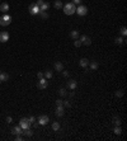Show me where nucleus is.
I'll use <instances>...</instances> for the list:
<instances>
[{
  "label": "nucleus",
  "mask_w": 127,
  "mask_h": 141,
  "mask_svg": "<svg viewBox=\"0 0 127 141\" xmlns=\"http://www.w3.org/2000/svg\"><path fill=\"white\" fill-rule=\"evenodd\" d=\"M12 132L14 133V135H22V132H23V131H22L20 126H15V127L12 128Z\"/></svg>",
  "instance_id": "obj_12"
},
{
  "label": "nucleus",
  "mask_w": 127,
  "mask_h": 141,
  "mask_svg": "<svg viewBox=\"0 0 127 141\" xmlns=\"http://www.w3.org/2000/svg\"><path fill=\"white\" fill-rule=\"evenodd\" d=\"M0 72H1V71H0Z\"/></svg>",
  "instance_id": "obj_42"
},
{
  "label": "nucleus",
  "mask_w": 127,
  "mask_h": 141,
  "mask_svg": "<svg viewBox=\"0 0 127 141\" xmlns=\"http://www.w3.org/2000/svg\"><path fill=\"white\" fill-rule=\"evenodd\" d=\"M79 64H80V66H81V68H88V66H89V60H88V58H81V60L79 61Z\"/></svg>",
  "instance_id": "obj_13"
},
{
  "label": "nucleus",
  "mask_w": 127,
  "mask_h": 141,
  "mask_svg": "<svg viewBox=\"0 0 127 141\" xmlns=\"http://www.w3.org/2000/svg\"><path fill=\"white\" fill-rule=\"evenodd\" d=\"M62 106H65V107H70L71 104H70V102H69V100H62Z\"/></svg>",
  "instance_id": "obj_31"
},
{
  "label": "nucleus",
  "mask_w": 127,
  "mask_h": 141,
  "mask_svg": "<svg viewBox=\"0 0 127 141\" xmlns=\"http://www.w3.org/2000/svg\"><path fill=\"white\" fill-rule=\"evenodd\" d=\"M48 8H50V4H47V3H42V4L40 5V9H41V12H46Z\"/></svg>",
  "instance_id": "obj_15"
},
{
  "label": "nucleus",
  "mask_w": 127,
  "mask_h": 141,
  "mask_svg": "<svg viewBox=\"0 0 127 141\" xmlns=\"http://www.w3.org/2000/svg\"><path fill=\"white\" fill-rule=\"evenodd\" d=\"M52 130H54V131H58L60 130V123L58 122H54V123H52Z\"/></svg>",
  "instance_id": "obj_23"
},
{
  "label": "nucleus",
  "mask_w": 127,
  "mask_h": 141,
  "mask_svg": "<svg viewBox=\"0 0 127 141\" xmlns=\"http://www.w3.org/2000/svg\"><path fill=\"white\" fill-rule=\"evenodd\" d=\"M15 140L17 141H22V140H23V137H22L20 135H15Z\"/></svg>",
  "instance_id": "obj_36"
},
{
  "label": "nucleus",
  "mask_w": 127,
  "mask_h": 141,
  "mask_svg": "<svg viewBox=\"0 0 127 141\" xmlns=\"http://www.w3.org/2000/svg\"><path fill=\"white\" fill-rule=\"evenodd\" d=\"M64 107L62 106H57V108H56V116L57 117H62L64 116Z\"/></svg>",
  "instance_id": "obj_11"
},
{
  "label": "nucleus",
  "mask_w": 127,
  "mask_h": 141,
  "mask_svg": "<svg viewBox=\"0 0 127 141\" xmlns=\"http://www.w3.org/2000/svg\"><path fill=\"white\" fill-rule=\"evenodd\" d=\"M98 66L99 65H98V62H97V61H92L90 62V69L92 70H97V69H98Z\"/></svg>",
  "instance_id": "obj_22"
},
{
  "label": "nucleus",
  "mask_w": 127,
  "mask_h": 141,
  "mask_svg": "<svg viewBox=\"0 0 127 141\" xmlns=\"http://www.w3.org/2000/svg\"><path fill=\"white\" fill-rule=\"evenodd\" d=\"M68 86H69V89H71V90H74V89L76 88V80H74V79H70V80L68 81Z\"/></svg>",
  "instance_id": "obj_10"
},
{
  "label": "nucleus",
  "mask_w": 127,
  "mask_h": 141,
  "mask_svg": "<svg viewBox=\"0 0 127 141\" xmlns=\"http://www.w3.org/2000/svg\"><path fill=\"white\" fill-rule=\"evenodd\" d=\"M0 84H1V80H0Z\"/></svg>",
  "instance_id": "obj_41"
},
{
  "label": "nucleus",
  "mask_w": 127,
  "mask_h": 141,
  "mask_svg": "<svg viewBox=\"0 0 127 141\" xmlns=\"http://www.w3.org/2000/svg\"><path fill=\"white\" fill-rule=\"evenodd\" d=\"M56 106H62V100L61 99H57L56 100Z\"/></svg>",
  "instance_id": "obj_37"
},
{
  "label": "nucleus",
  "mask_w": 127,
  "mask_h": 141,
  "mask_svg": "<svg viewBox=\"0 0 127 141\" xmlns=\"http://www.w3.org/2000/svg\"><path fill=\"white\" fill-rule=\"evenodd\" d=\"M19 126L22 127V130H26V128L31 127V122L28 121V118H22V120L19 121Z\"/></svg>",
  "instance_id": "obj_3"
},
{
  "label": "nucleus",
  "mask_w": 127,
  "mask_h": 141,
  "mask_svg": "<svg viewBox=\"0 0 127 141\" xmlns=\"http://www.w3.org/2000/svg\"><path fill=\"white\" fill-rule=\"evenodd\" d=\"M75 10H76V6L72 3H68V4L64 5V13L66 15H72V14L75 13Z\"/></svg>",
  "instance_id": "obj_1"
},
{
  "label": "nucleus",
  "mask_w": 127,
  "mask_h": 141,
  "mask_svg": "<svg viewBox=\"0 0 127 141\" xmlns=\"http://www.w3.org/2000/svg\"><path fill=\"white\" fill-rule=\"evenodd\" d=\"M62 74H64V76H65V78H69V75H70L69 71H65V70H62Z\"/></svg>",
  "instance_id": "obj_34"
},
{
  "label": "nucleus",
  "mask_w": 127,
  "mask_h": 141,
  "mask_svg": "<svg viewBox=\"0 0 127 141\" xmlns=\"http://www.w3.org/2000/svg\"><path fill=\"white\" fill-rule=\"evenodd\" d=\"M123 94H125L123 90H117V92H116V97H117V98H121V97H123Z\"/></svg>",
  "instance_id": "obj_28"
},
{
  "label": "nucleus",
  "mask_w": 127,
  "mask_h": 141,
  "mask_svg": "<svg viewBox=\"0 0 127 141\" xmlns=\"http://www.w3.org/2000/svg\"><path fill=\"white\" fill-rule=\"evenodd\" d=\"M80 42H81V44H86V46H89V44L92 43V40L89 38L88 36H81L80 37Z\"/></svg>",
  "instance_id": "obj_9"
},
{
  "label": "nucleus",
  "mask_w": 127,
  "mask_h": 141,
  "mask_svg": "<svg viewBox=\"0 0 127 141\" xmlns=\"http://www.w3.org/2000/svg\"><path fill=\"white\" fill-rule=\"evenodd\" d=\"M29 13H31V14H33V15H34V14H40V12H41V9H40V6L38 5H37V4H33V5H31V6H29Z\"/></svg>",
  "instance_id": "obj_5"
},
{
  "label": "nucleus",
  "mask_w": 127,
  "mask_h": 141,
  "mask_svg": "<svg viewBox=\"0 0 127 141\" xmlns=\"http://www.w3.org/2000/svg\"><path fill=\"white\" fill-rule=\"evenodd\" d=\"M55 69H56L57 71H62V70H64V65L60 62V61H57V62L55 64Z\"/></svg>",
  "instance_id": "obj_16"
},
{
  "label": "nucleus",
  "mask_w": 127,
  "mask_h": 141,
  "mask_svg": "<svg viewBox=\"0 0 127 141\" xmlns=\"http://www.w3.org/2000/svg\"><path fill=\"white\" fill-rule=\"evenodd\" d=\"M9 79V75L8 74H5V72H0V80L1 81H6Z\"/></svg>",
  "instance_id": "obj_19"
},
{
  "label": "nucleus",
  "mask_w": 127,
  "mask_h": 141,
  "mask_svg": "<svg viewBox=\"0 0 127 141\" xmlns=\"http://www.w3.org/2000/svg\"><path fill=\"white\" fill-rule=\"evenodd\" d=\"M74 44H75V47H80V46H81L80 40H79V38H78V40H75V43H74Z\"/></svg>",
  "instance_id": "obj_32"
},
{
  "label": "nucleus",
  "mask_w": 127,
  "mask_h": 141,
  "mask_svg": "<svg viewBox=\"0 0 127 141\" xmlns=\"http://www.w3.org/2000/svg\"><path fill=\"white\" fill-rule=\"evenodd\" d=\"M114 43L116 44H123L125 43V38H122V37H117V38L114 40Z\"/></svg>",
  "instance_id": "obj_20"
},
{
  "label": "nucleus",
  "mask_w": 127,
  "mask_h": 141,
  "mask_svg": "<svg viewBox=\"0 0 127 141\" xmlns=\"http://www.w3.org/2000/svg\"><path fill=\"white\" fill-rule=\"evenodd\" d=\"M22 133H24V135L27 136V137H31L32 135H33V131L31 130V128H26L23 132H22Z\"/></svg>",
  "instance_id": "obj_17"
},
{
  "label": "nucleus",
  "mask_w": 127,
  "mask_h": 141,
  "mask_svg": "<svg viewBox=\"0 0 127 141\" xmlns=\"http://www.w3.org/2000/svg\"><path fill=\"white\" fill-rule=\"evenodd\" d=\"M44 76H46V79H51L52 76H54V74H52V71L47 70V71H46V74H44Z\"/></svg>",
  "instance_id": "obj_26"
},
{
  "label": "nucleus",
  "mask_w": 127,
  "mask_h": 141,
  "mask_svg": "<svg viewBox=\"0 0 127 141\" xmlns=\"http://www.w3.org/2000/svg\"><path fill=\"white\" fill-rule=\"evenodd\" d=\"M10 36L8 32H0V42H8Z\"/></svg>",
  "instance_id": "obj_7"
},
{
  "label": "nucleus",
  "mask_w": 127,
  "mask_h": 141,
  "mask_svg": "<svg viewBox=\"0 0 127 141\" xmlns=\"http://www.w3.org/2000/svg\"><path fill=\"white\" fill-rule=\"evenodd\" d=\"M42 3H43V0H38V1H37V5H38V6H40V5H41Z\"/></svg>",
  "instance_id": "obj_40"
},
{
  "label": "nucleus",
  "mask_w": 127,
  "mask_h": 141,
  "mask_svg": "<svg viewBox=\"0 0 127 141\" xmlns=\"http://www.w3.org/2000/svg\"><path fill=\"white\" fill-rule=\"evenodd\" d=\"M70 37H71L72 40H78V38H79V32H78V31H71Z\"/></svg>",
  "instance_id": "obj_18"
},
{
  "label": "nucleus",
  "mask_w": 127,
  "mask_h": 141,
  "mask_svg": "<svg viewBox=\"0 0 127 141\" xmlns=\"http://www.w3.org/2000/svg\"><path fill=\"white\" fill-rule=\"evenodd\" d=\"M48 116H41L40 118H38V125H41V126H44V125H47L48 123Z\"/></svg>",
  "instance_id": "obj_8"
},
{
  "label": "nucleus",
  "mask_w": 127,
  "mask_h": 141,
  "mask_svg": "<svg viewBox=\"0 0 127 141\" xmlns=\"http://www.w3.org/2000/svg\"><path fill=\"white\" fill-rule=\"evenodd\" d=\"M58 94L61 95V97H64V95H66V90H65L64 88H61V89H60V90H58Z\"/></svg>",
  "instance_id": "obj_29"
},
{
  "label": "nucleus",
  "mask_w": 127,
  "mask_h": 141,
  "mask_svg": "<svg viewBox=\"0 0 127 141\" xmlns=\"http://www.w3.org/2000/svg\"><path fill=\"white\" fill-rule=\"evenodd\" d=\"M12 23V17L9 15V14H5V15H3L1 18H0V26H9Z\"/></svg>",
  "instance_id": "obj_2"
},
{
  "label": "nucleus",
  "mask_w": 127,
  "mask_h": 141,
  "mask_svg": "<svg viewBox=\"0 0 127 141\" xmlns=\"http://www.w3.org/2000/svg\"><path fill=\"white\" fill-rule=\"evenodd\" d=\"M28 121H29V122H31V123H34V122H36V118H34L33 116H31V117H29V118H28Z\"/></svg>",
  "instance_id": "obj_33"
},
{
  "label": "nucleus",
  "mask_w": 127,
  "mask_h": 141,
  "mask_svg": "<svg viewBox=\"0 0 127 141\" xmlns=\"http://www.w3.org/2000/svg\"><path fill=\"white\" fill-rule=\"evenodd\" d=\"M0 10H1L3 13H8V10H9V4H8V3H3L1 5H0Z\"/></svg>",
  "instance_id": "obj_14"
},
{
  "label": "nucleus",
  "mask_w": 127,
  "mask_h": 141,
  "mask_svg": "<svg viewBox=\"0 0 127 141\" xmlns=\"http://www.w3.org/2000/svg\"><path fill=\"white\" fill-rule=\"evenodd\" d=\"M121 34H122V36H126V34H127V29H126V27H122V28H121Z\"/></svg>",
  "instance_id": "obj_30"
},
{
  "label": "nucleus",
  "mask_w": 127,
  "mask_h": 141,
  "mask_svg": "<svg viewBox=\"0 0 127 141\" xmlns=\"http://www.w3.org/2000/svg\"><path fill=\"white\" fill-rule=\"evenodd\" d=\"M12 121H13V118H12L10 116H8V117H6V122H8V123H10Z\"/></svg>",
  "instance_id": "obj_38"
},
{
  "label": "nucleus",
  "mask_w": 127,
  "mask_h": 141,
  "mask_svg": "<svg viewBox=\"0 0 127 141\" xmlns=\"http://www.w3.org/2000/svg\"><path fill=\"white\" fill-rule=\"evenodd\" d=\"M40 15H41L42 19H47V18H48V14H47L46 12H40Z\"/></svg>",
  "instance_id": "obj_27"
},
{
  "label": "nucleus",
  "mask_w": 127,
  "mask_h": 141,
  "mask_svg": "<svg viewBox=\"0 0 127 141\" xmlns=\"http://www.w3.org/2000/svg\"><path fill=\"white\" fill-rule=\"evenodd\" d=\"M37 78H38V79H42V78H43V74H42V72H38V74H37Z\"/></svg>",
  "instance_id": "obj_39"
},
{
  "label": "nucleus",
  "mask_w": 127,
  "mask_h": 141,
  "mask_svg": "<svg viewBox=\"0 0 127 141\" xmlns=\"http://www.w3.org/2000/svg\"><path fill=\"white\" fill-rule=\"evenodd\" d=\"M113 132L116 133V135H121V133H122V130H121V127H119V126H116L114 130H113Z\"/></svg>",
  "instance_id": "obj_24"
},
{
  "label": "nucleus",
  "mask_w": 127,
  "mask_h": 141,
  "mask_svg": "<svg viewBox=\"0 0 127 141\" xmlns=\"http://www.w3.org/2000/svg\"><path fill=\"white\" fill-rule=\"evenodd\" d=\"M113 123L116 126H121V120H119V117H113Z\"/></svg>",
  "instance_id": "obj_25"
},
{
  "label": "nucleus",
  "mask_w": 127,
  "mask_h": 141,
  "mask_svg": "<svg viewBox=\"0 0 127 141\" xmlns=\"http://www.w3.org/2000/svg\"><path fill=\"white\" fill-rule=\"evenodd\" d=\"M75 13H78L79 15H86V13H88V8L85 5H79L78 8H76V10H75Z\"/></svg>",
  "instance_id": "obj_4"
},
{
  "label": "nucleus",
  "mask_w": 127,
  "mask_h": 141,
  "mask_svg": "<svg viewBox=\"0 0 127 141\" xmlns=\"http://www.w3.org/2000/svg\"><path fill=\"white\" fill-rule=\"evenodd\" d=\"M47 79H44V78H42V79H40V81H38V84H37V86H38V89H41V90H43V89H46L47 88Z\"/></svg>",
  "instance_id": "obj_6"
},
{
  "label": "nucleus",
  "mask_w": 127,
  "mask_h": 141,
  "mask_svg": "<svg viewBox=\"0 0 127 141\" xmlns=\"http://www.w3.org/2000/svg\"><path fill=\"white\" fill-rule=\"evenodd\" d=\"M54 6H55V8H56V9H60V8H62V6H64V5H62V3H61V1H60V0H56V1L54 3Z\"/></svg>",
  "instance_id": "obj_21"
},
{
  "label": "nucleus",
  "mask_w": 127,
  "mask_h": 141,
  "mask_svg": "<svg viewBox=\"0 0 127 141\" xmlns=\"http://www.w3.org/2000/svg\"><path fill=\"white\" fill-rule=\"evenodd\" d=\"M81 3V0H72V4H75V5H80Z\"/></svg>",
  "instance_id": "obj_35"
}]
</instances>
